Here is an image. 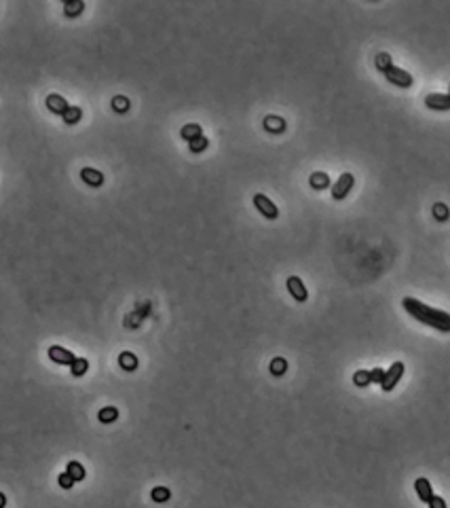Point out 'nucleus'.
<instances>
[{
    "instance_id": "f257e3e1",
    "label": "nucleus",
    "mask_w": 450,
    "mask_h": 508,
    "mask_svg": "<svg viewBox=\"0 0 450 508\" xmlns=\"http://www.w3.org/2000/svg\"><path fill=\"white\" fill-rule=\"evenodd\" d=\"M404 307H406L412 316H414L418 322L423 324H429V326H436L440 331L448 333L450 331V316L446 311H440V309H431L429 305H425L416 298H404Z\"/></svg>"
},
{
    "instance_id": "f03ea898",
    "label": "nucleus",
    "mask_w": 450,
    "mask_h": 508,
    "mask_svg": "<svg viewBox=\"0 0 450 508\" xmlns=\"http://www.w3.org/2000/svg\"><path fill=\"white\" fill-rule=\"evenodd\" d=\"M382 74H385V77H387L389 81H391L393 85H400V87H404V89L412 85V77H410V74H408L406 70L397 68V66H393V64L389 66V68H387L385 72H382Z\"/></svg>"
},
{
    "instance_id": "7ed1b4c3",
    "label": "nucleus",
    "mask_w": 450,
    "mask_h": 508,
    "mask_svg": "<svg viewBox=\"0 0 450 508\" xmlns=\"http://www.w3.org/2000/svg\"><path fill=\"white\" fill-rule=\"evenodd\" d=\"M254 204H256V208H258V212L264 216V218H268V220H275L277 216H279V210H277V206L273 204L271 199H268L266 195H256L254 197Z\"/></svg>"
},
{
    "instance_id": "20e7f679",
    "label": "nucleus",
    "mask_w": 450,
    "mask_h": 508,
    "mask_svg": "<svg viewBox=\"0 0 450 508\" xmlns=\"http://www.w3.org/2000/svg\"><path fill=\"white\" fill-rule=\"evenodd\" d=\"M402 373H404V364H402V362H395L391 369L385 371V375H382V381H380L378 385H380L385 392L393 390L395 383H397V381H400V377H402Z\"/></svg>"
},
{
    "instance_id": "39448f33",
    "label": "nucleus",
    "mask_w": 450,
    "mask_h": 508,
    "mask_svg": "<svg viewBox=\"0 0 450 508\" xmlns=\"http://www.w3.org/2000/svg\"><path fill=\"white\" fill-rule=\"evenodd\" d=\"M351 186H353V176H351V174H342L338 180L334 182V186H332V197L334 199H344L349 195Z\"/></svg>"
},
{
    "instance_id": "423d86ee",
    "label": "nucleus",
    "mask_w": 450,
    "mask_h": 508,
    "mask_svg": "<svg viewBox=\"0 0 450 508\" xmlns=\"http://www.w3.org/2000/svg\"><path fill=\"white\" fill-rule=\"evenodd\" d=\"M49 358L53 362H57V364H70L74 362V356L72 352H68V349H64V347H59V345H53V347H49Z\"/></svg>"
},
{
    "instance_id": "0eeeda50",
    "label": "nucleus",
    "mask_w": 450,
    "mask_h": 508,
    "mask_svg": "<svg viewBox=\"0 0 450 508\" xmlns=\"http://www.w3.org/2000/svg\"><path fill=\"white\" fill-rule=\"evenodd\" d=\"M427 108H433V110H448L450 108V98L446 93H431L425 98Z\"/></svg>"
},
{
    "instance_id": "6e6552de",
    "label": "nucleus",
    "mask_w": 450,
    "mask_h": 508,
    "mask_svg": "<svg viewBox=\"0 0 450 508\" xmlns=\"http://www.w3.org/2000/svg\"><path fill=\"white\" fill-rule=\"evenodd\" d=\"M288 288H290V293H292V296L296 298V301H306V288H304V284H302V280L300 278H296V275H292V278L288 280Z\"/></svg>"
},
{
    "instance_id": "1a4fd4ad",
    "label": "nucleus",
    "mask_w": 450,
    "mask_h": 508,
    "mask_svg": "<svg viewBox=\"0 0 450 508\" xmlns=\"http://www.w3.org/2000/svg\"><path fill=\"white\" fill-rule=\"evenodd\" d=\"M80 178H82V182H87L89 186H102V182H104V174L93 168H82Z\"/></svg>"
},
{
    "instance_id": "9d476101",
    "label": "nucleus",
    "mask_w": 450,
    "mask_h": 508,
    "mask_svg": "<svg viewBox=\"0 0 450 508\" xmlns=\"http://www.w3.org/2000/svg\"><path fill=\"white\" fill-rule=\"evenodd\" d=\"M47 106H49L51 113H55V115H64L66 110H68V102H66V100L62 98V95L51 93L49 98H47Z\"/></svg>"
},
{
    "instance_id": "9b49d317",
    "label": "nucleus",
    "mask_w": 450,
    "mask_h": 508,
    "mask_svg": "<svg viewBox=\"0 0 450 508\" xmlns=\"http://www.w3.org/2000/svg\"><path fill=\"white\" fill-rule=\"evenodd\" d=\"M414 489H416V494H418V498H421L423 502H429V500L433 498L431 485H429V481H427V479H418L414 483Z\"/></svg>"
},
{
    "instance_id": "f8f14e48",
    "label": "nucleus",
    "mask_w": 450,
    "mask_h": 508,
    "mask_svg": "<svg viewBox=\"0 0 450 508\" xmlns=\"http://www.w3.org/2000/svg\"><path fill=\"white\" fill-rule=\"evenodd\" d=\"M264 129L273 131V133H279V131H283V129H286V121H283L281 117L268 115V117L264 119Z\"/></svg>"
},
{
    "instance_id": "ddd939ff",
    "label": "nucleus",
    "mask_w": 450,
    "mask_h": 508,
    "mask_svg": "<svg viewBox=\"0 0 450 508\" xmlns=\"http://www.w3.org/2000/svg\"><path fill=\"white\" fill-rule=\"evenodd\" d=\"M311 186H313V189H317V191L328 189V186H330L328 174H324V171H315V174L311 176Z\"/></svg>"
},
{
    "instance_id": "4468645a",
    "label": "nucleus",
    "mask_w": 450,
    "mask_h": 508,
    "mask_svg": "<svg viewBox=\"0 0 450 508\" xmlns=\"http://www.w3.org/2000/svg\"><path fill=\"white\" fill-rule=\"evenodd\" d=\"M118 364H121L125 371H133V369H138V358L131 352H123L121 356H118Z\"/></svg>"
},
{
    "instance_id": "2eb2a0df",
    "label": "nucleus",
    "mask_w": 450,
    "mask_h": 508,
    "mask_svg": "<svg viewBox=\"0 0 450 508\" xmlns=\"http://www.w3.org/2000/svg\"><path fill=\"white\" fill-rule=\"evenodd\" d=\"M82 9H85V2H82V0H72V2H66V4H64L66 17H76L78 13H82Z\"/></svg>"
},
{
    "instance_id": "dca6fc26",
    "label": "nucleus",
    "mask_w": 450,
    "mask_h": 508,
    "mask_svg": "<svg viewBox=\"0 0 450 508\" xmlns=\"http://www.w3.org/2000/svg\"><path fill=\"white\" fill-rule=\"evenodd\" d=\"M70 369H72L74 377H82L87 373V369H89V362L85 360V358H74V362L70 364Z\"/></svg>"
},
{
    "instance_id": "f3484780",
    "label": "nucleus",
    "mask_w": 450,
    "mask_h": 508,
    "mask_svg": "<svg viewBox=\"0 0 450 508\" xmlns=\"http://www.w3.org/2000/svg\"><path fill=\"white\" fill-rule=\"evenodd\" d=\"M72 479H74V483L76 481H82L85 479V468H82V464H78V462H70L68 464V470H66Z\"/></svg>"
},
{
    "instance_id": "a211bd4d",
    "label": "nucleus",
    "mask_w": 450,
    "mask_h": 508,
    "mask_svg": "<svg viewBox=\"0 0 450 508\" xmlns=\"http://www.w3.org/2000/svg\"><path fill=\"white\" fill-rule=\"evenodd\" d=\"M199 136H203V133H201V127L197 125V123H190V125H184L182 127V138L184 140H194V138H199Z\"/></svg>"
},
{
    "instance_id": "6ab92c4d",
    "label": "nucleus",
    "mask_w": 450,
    "mask_h": 508,
    "mask_svg": "<svg viewBox=\"0 0 450 508\" xmlns=\"http://www.w3.org/2000/svg\"><path fill=\"white\" fill-rule=\"evenodd\" d=\"M64 117V121L68 123V125H74V123H78L80 121V117H82V113H80V108L78 106H68V110L62 115Z\"/></svg>"
},
{
    "instance_id": "aec40b11",
    "label": "nucleus",
    "mask_w": 450,
    "mask_h": 508,
    "mask_svg": "<svg viewBox=\"0 0 450 508\" xmlns=\"http://www.w3.org/2000/svg\"><path fill=\"white\" fill-rule=\"evenodd\" d=\"M97 417H100V422H102V423H112V422H114L116 417H118V411H116L114 407H104V409L100 411V415H97Z\"/></svg>"
},
{
    "instance_id": "412c9836",
    "label": "nucleus",
    "mask_w": 450,
    "mask_h": 508,
    "mask_svg": "<svg viewBox=\"0 0 450 508\" xmlns=\"http://www.w3.org/2000/svg\"><path fill=\"white\" fill-rule=\"evenodd\" d=\"M286 371H288V362L283 360V358H275V360L271 362V373H273V375L281 377Z\"/></svg>"
},
{
    "instance_id": "4be33fe9",
    "label": "nucleus",
    "mask_w": 450,
    "mask_h": 508,
    "mask_svg": "<svg viewBox=\"0 0 450 508\" xmlns=\"http://www.w3.org/2000/svg\"><path fill=\"white\" fill-rule=\"evenodd\" d=\"M112 108H114L116 113H127V110H129V100H127L125 95H116V98H112Z\"/></svg>"
},
{
    "instance_id": "5701e85b",
    "label": "nucleus",
    "mask_w": 450,
    "mask_h": 508,
    "mask_svg": "<svg viewBox=\"0 0 450 508\" xmlns=\"http://www.w3.org/2000/svg\"><path fill=\"white\" fill-rule=\"evenodd\" d=\"M188 146H190V151H192V153H201V151H205V148H207V138H205V136L194 138V140H190V142H188Z\"/></svg>"
},
{
    "instance_id": "b1692460",
    "label": "nucleus",
    "mask_w": 450,
    "mask_h": 508,
    "mask_svg": "<svg viewBox=\"0 0 450 508\" xmlns=\"http://www.w3.org/2000/svg\"><path fill=\"white\" fill-rule=\"evenodd\" d=\"M169 496H171V491L167 487H154L152 489V500H154V502H167Z\"/></svg>"
},
{
    "instance_id": "393cba45",
    "label": "nucleus",
    "mask_w": 450,
    "mask_h": 508,
    "mask_svg": "<svg viewBox=\"0 0 450 508\" xmlns=\"http://www.w3.org/2000/svg\"><path fill=\"white\" fill-rule=\"evenodd\" d=\"M353 381H355V385H370L372 383V381H370V371H357L353 375Z\"/></svg>"
},
{
    "instance_id": "a878e982",
    "label": "nucleus",
    "mask_w": 450,
    "mask_h": 508,
    "mask_svg": "<svg viewBox=\"0 0 450 508\" xmlns=\"http://www.w3.org/2000/svg\"><path fill=\"white\" fill-rule=\"evenodd\" d=\"M376 66H378V70L380 72H385L389 66H391V57H389L387 53H380V55H376Z\"/></svg>"
},
{
    "instance_id": "bb28decb",
    "label": "nucleus",
    "mask_w": 450,
    "mask_h": 508,
    "mask_svg": "<svg viewBox=\"0 0 450 508\" xmlns=\"http://www.w3.org/2000/svg\"><path fill=\"white\" fill-rule=\"evenodd\" d=\"M59 485H62L64 489H70L72 485H74V479H72L68 472H62V474H59Z\"/></svg>"
},
{
    "instance_id": "cd10ccee",
    "label": "nucleus",
    "mask_w": 450,
    "mask_h": 508,
    "mask_svg": "<svg viewBox=\"0 0 450 508\" xmlns=\"http://www.w3.org/2000/svg\"><path fill=\"white\" fill-rule=\"evenodd\" d=\"M433 214L438 216V220H446V216H448V208H446L444 204H438L436 208H433Z\"/></svg>"
},
{
    "instance_id": "c85d7f7f",
    "label": "nucleus",
    "mask_w": 450,
    "mask_h": 508,
    "mask_svg": "<svg viewBox=\"0 0 450 508\" xmlns=\"http://www.w3.org/2000/svg\"><path fill=\"white\" fill-rule=\"evenodd\" d=\"M382 375H385V371H382V369H374V371H370V381H374V383H380Z\"/></svg>"
},
{
    "instance_id": "c756f323",
    "label": "nucleus",
    "mask_w": 450,
    "mask_h": 508,
    "mask_svg": "<svg viewBox=\"0 0 450 508\" xmlns=\"http://www.w3.org/2000/svg\"><path fill=\"white\" fill-rule=\"evenodd\" d=\"M427 504H429L431 508H446V502H444V500H442V498H438V496H433V498H431V500H429V502H427Z\"/></svg>"
},
{
    "instance_id": "7c9ffc66",
    "label": "nucleus",
    "mask_w": 450,
    "mask_h": 508,
    "mask_svg": "<svg viewBox=\"0 0 450 508\" xmlns=\"http://www.w3.org/2000/svg\"><path fill=\"white\" fill-rule=\"evenodd\" d=\"M4 506H6V496L0 494V508H4Z\"/></svg>"
}]
</instances>
